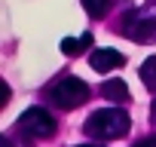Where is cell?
Returning a JSON list of instances; mask_svg holds the SVG:
<instances>
[{
  "instance_id": "5b68a950",
  "label": "cell",
  "mask_w": 156,
  "mask_h": 147,
  "mask_svg": "<svg viewBox=\"0 0 156 147\" xmlns=\"http://www.w3.org/2000/svg\"><path fill=\"white\" fill-rule=\"evenodd\" d=\"M89 64H92V70H98V74H110V70H116V67L126 64V55L116 52V49H110V46H104V49H92Z\"/></svg>"
},
{
  "instance_id": "3957f363",
  "label": "cell",
  "mask_w": 156,
  "mask_h": 147,
  "mask_svg": "<svg viewBox=\"0 0 156 147\" xmlns=\"http://www.w3.org/2000/svg\"><path fill=\"white\" fill-rule=\"evenodd\" d=\"M89 95H92V89H89L80 77H73V74H64V77H58V80L46 89V98H49L55 107H61V110H73V107L86 104Z\"/></svg>"
},
{
  "instance_id": "8fae6325",
  "label": "cell",
  "mask_w": 156,
  "mask_h": 147,
  "mask_svg": "<svg viewBox=\"0 0 156 147\" xmlns=\"http://www.w3.org/2000/svg\"><path fill=\"white\" fill-rule=\"evenodd\" d=\"M150 123H153V126H156V98H153V101H150Z\"/></svg>"
},
{
  "instance_id": "7a4b0ae2",
  "label": "cell",
  "mask_w": 156,
  "mask_h": 147,
  "mask_svg": "<svg viewBox=\"0 0 156 147\" xmlns=\"http://www.w3.org/2000/svg\"><path fill=\"white\" fill-rule=\"evenodd\" d=\"M116 34H122L135 43H156V3L129 6L116 22Z\"/></svg>"
},
{
  "instance_id": "30bf717a",
  "label": "cell",
  "mask_w": 156,
  "mask_h": 147,
  "mask_svg": "<svg viewBox=\"0 0 156 147\" xmlns=\"http://www.w3.org/2000/svg\"><path fill=\"white\" fill-rule=\"evenodd\" d=\"M132 147H156V135H150V138H141L138 144H132Z\"/></svg>"
},
{
  "instance_id": "277c9868",
  "label": "cell",
  "mask_w": 156,
  "mask_h": 147,
  "mask_svg": "<svg viewBox=\"0 0 156 147\" xmlns=\"http://www.w3.org/2000/svg\"><path fill=\"white\" fill-rule=\"evenodd\" d=\"M16 126H19V135H22L25 147H31L34 141H43V138H52L55 135V117L46 107H28L19 117Z\"/></svg>"
},
{
  "instance_id": "8992f818",
  "label": "cell",
  "mask_w": 156,
  "mask_h": 147,
  "mask_svg": "<svg viewBox=\"0 0 156 147\" xmlns=\"http://www.w3.org/2000/svg\"><path fill=\"white\" fill-rule=\"evenodd\" d=\"M98 92H101L107 101H129V98H132V95H129V86H126L122 80H116V77H113V80H104V83L98 86Z\"/></svg>"
},
{
  "instance_id": "ba28073f",
  "label": "cell",
  "mask_w": 156,
  "mask_h": 147,
  "mask_svg": "<svg viewBox=\"0 0 156 147\" xmlns=\"http://www.w3.org/2000/svg\"><path fill=\"white\" fill-rule=\"evenodd\" d=\"M141 83H144L150 92H156V55H150V58L141 64Z\"/></svg>"
},
{
  "instance_id": "52a82bcc",
  "label": "cell",
  "mask_w": 156,
  "mask_h": 147,
  "mask_svg": "<svg viewBox=\"0 0 156 147\" xmlns=\"http://www.w3.org/2000/svg\"><path fill=\"white\" fill-rule=\"evenodd\" d=\"M89 46H92V34H89V31H86L83 37H64V40H61V52L70 55V58H76V55H80L83 49H89Z\"/></svg>"
},
{
  "instance_id": "6da1fadb",
  "label": "cell",
  "mask_w": 156,
  "mask_h": 147,
  "mask_svg": "<svg viewBox=\"0 0 156 147\" xmlns=\"http://www.w3.org/2000/svg\"><path fill=\"white\" fill-rule=\"evenodd\" d=\"M132 129V117L122 110V107H104V110H95L89 113L83 132L92 138V141H116L122 135H129Z\"/></svg>"
},
{
  "instance_id": "4fadbf2b",
  "label": "cell",
  "mask_w": 156,
  "mask_h": 147,
  "mask_svg": "<svg viewBox=\"0 0 156 147\" xmlns=\"http://www.w3.org/2000/svg\"><path fill=\"white\" fill-rule=\"evenodd\" d=\"M76 147H104L101 141H95V144H76Z\"/></svg>"
},
{
  "instance_id": "7c38bea8",
  "label": "cell",
  "mask_w": 156,
  "mask_h": 147,
  "mask_svg": "<svg viewBox=\"0 0 156 147\" xmlns=\"http://www.w3.org/2000/svg\"><path fill=\"white\" fill-rule=\"evenodd\" d=\"M0 147H12V141H9V135H3V138H0Z\"/></svg>"
},
{
  "instance_id": "9c48e42d",
  "label": "cell",
  "mask_w": 156,
  "mask_h": 147,
  "mask_svg": "<svg viewBox=\"0 0 156 147\" xmlns=\"http://www.w3.org/2000/svg\"><path fill=\"white\" fill-rule=\"evenodd\" d=\"M80 3L89 13V19H104L110 13V0H80Z\"/></svg>"
}]
</instances>
